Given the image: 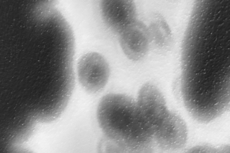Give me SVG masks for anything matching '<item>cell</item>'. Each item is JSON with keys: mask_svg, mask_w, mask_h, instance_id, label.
Segmentation results:
<instances>
[{"mask_svg": "<svg viewBox=\"0 0 230 153\" xmlns=\"http://www.w3.org/2000/svg\"><path fill=\"white\" fill-rule=\"evenodd\" d=\"M98 124L105 136L119 138L139 125L137 101L120 93H109L100 100L96 110Z\"/></svg>", "mask_w": 230, "mask_h": 153, "instance_id": "1", "label": "cell"}, {"mask_svg": "<svg viewBox=\"0 0 230 153\" xmlns=\"http://www.w3.org/2000/svg\"><path fill=\"white\" fill-rule=\"evenodd\" d=\"M77 71L80 85L86 91L92 94L103 90L110 75L107 60L101 54L93 51L85 53L80 58Z\"/></svg>", "mask_w": 230, "mask_h": 153, "instance_id": "2", "label": "cell"}, {"mask_svg": "<svg viewBox=\"0 0 230 153\" xmlns=\"http://www.w3.org/2000/svg\"><path fill=\"white\" fill-rule=\"evenodd\" d=\"M100 8L105 24L116 33L120 34L136 20V7L131 0H103Z\"/></svg>", "mask_w": 230, "mask_h": 153, "instance_id": "3", "label": "cell"}, {"mask_svg": "<svg viewBox=\"0 0 230 153\" xmlns=\"http://www.w3.org/2000/svg\"><path fill=\"white\" fill-rule=\"evenodd\" d=\"M119 35L121 48L128 59L137 61L145 56L151 42L148 28L143 23L136 20Z\"/></svg>", "mask_w": 230, "mask_h": 153, "instance_id": "4", "label": "cell"}, {"mask_svg": "<svg viewBox=\"0 0 230 153\" xmlns=\"http://www.w3.org/2000/svg\"><path fill=\"white\" fill-rule=\"evenodd\" d=\"M150 42L158 50L165 51L171 45L172 41L171 31L166 22L162 17L156 18L148 28Z\"/></svg>", "mask_w": 230, "mask_h": 153, "instance_id": "5", "label": "cell"}, {"mask_svg": "<svg viewBox=\"0 0 230 153\" xmlns=\"http://www.w3.org/2000/svg\"><path fill=\"white\" fill-rule=\"evenodd\" d=\"M1 153H34L20 145H14L1 148Z\"/></svg>", "mask_w": 230, "mask_h": 153, "instance_id": "6", "label": "cell"}]
</instances>
